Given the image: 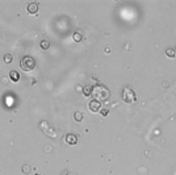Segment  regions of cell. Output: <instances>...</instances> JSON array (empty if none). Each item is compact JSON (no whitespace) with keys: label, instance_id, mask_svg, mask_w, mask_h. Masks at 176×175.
I'll return each instance as SVG.
<instances>
[{"label":"cell","instance_id":"cell-1","mask_svg":"<svg viewBox=\"0 0 176 175\" xmlns=\"http://www.w3.org/2000/svg\"><path fill=\"white\" fill-rule=\"evenodd\" d=\"M95 97V100H99V101H105L109 99L110 96V92L109 90L105 86H102V84H96V86H92V95Z\"/></svg>","mask_w":176,"mask_h":175},{"label":"cell","instance_id":"cell-2","mask_svg":"<svg viewBox=\"0 0 176 175\" xmlns=\"http://www.w3.org/2000/svg\"><path fill=\"white\" fill-rule=\"evenodd\" d=\"M121 99L125 101V103L131 104V103H134V101L137 100V95L133 91V88H130L129 86H125L122 88V91H121Z\"/></svg>","mask_w":176,"mask_h":175},{"label":"cell","instance_id":"cell-3","mask_svg":"<svg viewBox=\"0 0 176 175\" xmlns=\"http://www.w3.org/2000/svg\"><path fill=\"white\" fill-rule=\"evenodd\" d=\"M20 67L24 70V71H32L34 67H36V61L34 58L30 57V55H25L20 59Z\"/></svg>","mask_w":176,"mask_h":175},{"label":"cell","instance_id":"cell-4","mask_svg":"<svg viewBox=\"0 0 176 175\" xmlns=\"http://www.w3.org/2000/svg\"><path fill=\"white\" fill-rule=\"evenodd\" d=\"M88 108H90V111L91 112H99V111H101V103L99 100H95V99H92L90 103H88Z\"/></svg>","mask_w":176,"mask_h":175},{"label":"cell","instance_id":"cell-5","mask_svg":"<svg viewBox=\"0 0 176 175\" xmlns=\"http://www.w3.org/2000/svg\"><path fill=\"white\" fill-rule=\"evenodd\" d=\"M78 136L76 134H74V133H68V134H66L65 136V141H66V143H68V145H76L78 143Z\"/></svg>","mask_w":176,"mask_h":175},{"label":"cell","instance_id":"cell-6","mask_svg":"<svg viewBox=\"0 0 176 175\" xmlns=\"http://www.w3.org/2000/svg\"><path fill=\"white\" fill-rule=\"evenodd\" d=\"M26 11L29 14H37L38 12V4L37 3H29L26 7Z\"/></svg>","mask_w":176,"mask_h":175},{"label":"cell","instance_id":"cell-7","mask_svg":"<svg viewBox=\"0 0 176 175\" xmlns=\"http://www.w3.org/2000/svg\"><path fill=\"white\" fill-rule=\"evenodd\" d=\"M9 79L12 82H19L20 80V74L16 71V70H11L9 71Z\"/></svg>","mask_w":176,"mask_h":175},{"label":"cell","instance_id":"cell-8","mask_svg":"<svg viewBox=\"0 0 176 175\" xmlns=\"http://www.w3.org/2000/svg\"><path fill=\"white\" fill-rule=\"evenodd\" d=\"M83 95L84 96H91L92 95V86H84L83 87Z\"/></svg>","mask_w":176,"mask_h":175},{"label":"cell","instance_id":"cell-9","mask_svg":"<svg viewBox=\"0 0 176 175\" xmlns=\"http://www.w3.org/2000/svg\"><path fill=\"white\" fill-rule=\"evenodd\" d=\"M166 55H167L168 58H175V57H176V50L172 49V48H167V49H166Z\"/></svg>","mask_w":176,"mask_h":175},{"label":"cell","instance_id":"cell-10","mask_svg":"<svg viewBox=\"0 0 176 175\" xmlns=\"http://www.w3.org/2000/svg\"><path fill=\"white\" fill-rule=\"evenodd\" d=\"M3 59H4V63H5V65H9V63H12L13 57H12V54H11V53H5V54H4V57H3Z\"/></svg>","mask_w":176,"mask_h":175},{"label":"cell","instance_id":"cell-11","mask_svg":"<svg viewBox=\"0 0 176 175\" xmlns=\"http://www.w3.org/2000/svg\"><path fill=\"white\" fill-rule=\"evenodd\" d=\"M83 117H84V116H83V113H82V112H79V111L74 113V120H75L76 123H80V121L83 120Z\"/></svg>","mask_w":176,"mask_h":175},{"label":"cell","instance_id":"cell-12","mask_svg":"<svg viewBox=\"0 0 176 175\" xmlns=\"http://www.w3.org/2000/svg\"><path fill=\"white\" fill-rule=\"evenodd\" d=\"M41 48H42L43 50H47V49L50 48V41H49V40H42V41H41Z\"/></svg>","mask_w":176,"mask_h":175},{"label":"cell","instance_id":"cell-13","mask_svg":"<svg viewBox=\"0 0 176 175\" xmlns=\"http://www.w3.org/2000/svg\"><path fill=\"white\" fill-rule=\"evenodd\" d=\"M30 170H32V169H30V166H29V165H26V163L21 166V171H22L24 174H26V175H28L29 172H30Z\"/></svg>","mask_w":176,"mask_h":175},{"label":"cell","instance_id":"cell-14","mask_svg":"<svg viewBox=\"0 0 176 175\" xmlns=\"http://www.w3.org/2000/svg\"><path fill=\"white\" fill-rule=\"evenodd\" d=\"M82 38H83V36H82L80 32H75V33H74V41H75V42H80Z\"/></svg>","mask_w":176,"mask_h":175},{"label":"cell","instance_id":"cell-15","mask_svg":"<svg viewBox=\"0 0 176 175\" xmlns=\"http://www.w3.org/2000/svg\"><path fill=\"white\" fill-rule=\"evenodd\" d=\"M100 113H101V115L105 117V116H108V115H109V111H108V109H101V111H100Z\"/></svg>","mask_w":176,"mask_h":175},{"label":"cell","instance_id":"cell-16","mask_svg":"<svg viewBox=\"0 0 176 175\" xmlns=\"http://www.w3.org/2000/svg\"><path fill=\"white\" fill-rule=\"evenodd\" d=\"M36 175H41V174H36Z\"/></svg>","mask_w":176,"mask_h":175},{"label":"cell","instance_id":"cell-17","mask_svg":"<svg viewBox=\"0 0 176 175\" xmlns=\"http://www.w3.org/2000/svg\"><path fill=\"white\" fill-rule=\"evenodd\" d=\"M175 50H176V49H175Z\"/></svg>","mask_w":176,"mask_h":175}]
</instances>
